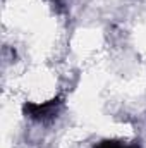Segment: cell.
Wrapping results in <instances>:
<instances>
[{
    "mask_svg": "<svg viewBox=\"0 0 146 148\" xmlns=\"http://www.w3.org/2000/svg\"><path fill=\"white\" fill-rule=\"evenodd\" d=\"M60 105V102L55 100H48L43 103H26L24 105V114L35 121H46L50 117H53L57 114V107Z\"/></svg>",
    "mask_w": 146,
    "mask_h": 148,
    "instance_id": "obj_1",
    "label": "cell"
},
{
    "mask_svg": "<svg viewBox=\"0 0 146 148\" xmlns=\"http://www.w3.org/2000/svg\"><path fill=\"white\" fill-rule=\"evenodd\" d=\"M93 148H139L136 143H126L122 140H102Z\"/></svg>",
    "mask_w": 146,
    "mask_h": 148,
    "instance_id": "obj_2",
    "label": "cell"
}]
</instances>
